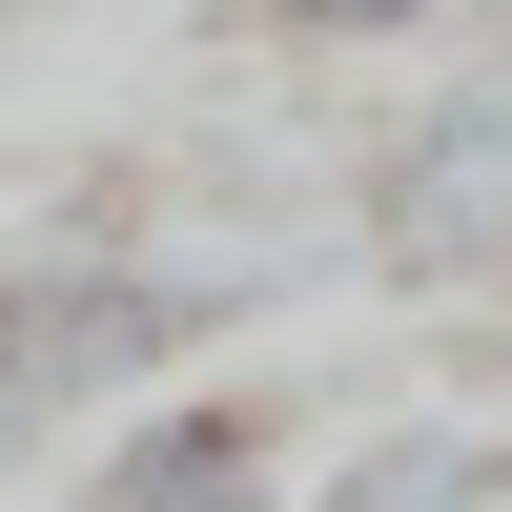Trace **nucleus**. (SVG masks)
<instances>
[{
  "mask_svg": "<svg viewBox=\"0 0 512 512\" xmlns=\"http://www.w3.org/2000/svg\"><path fill=\"white\" fill-rule=\"evenodd\" d=\"M267 287H287L267 246H0V472L185 390Z\"/></svg>",
  "mask_w": 512,
  "mask_h": 512,
  "instance_id": "1",
  "label": "nucleus"
},
{
  "mask_svg": "<svg viewBox=\"0 0 512 512\" xmlns=\"http://www.w3.org/2000/svg\"><path fill=\"white\" fill-rule=\"evenodd\" d=\"M287 512H512V410H390L328 472H287Z\"/></svg>",
  "mask_w": 512,
  "mask_h": 512,
  "instance_id": "4",
  "label": "nucleus"
},
{
  "mask_svg": "<svg viewBox=\"0 0 512 512\" xmlns=\"http://www.w3.org/2000/svg\"><path fill=\"white\" fill-rule=\"evenodd\" d=\"M492 0H267V41H451Z\"/></svg>",
  "mask_w": 512,
  "mask_h": 512,
  "instance_id": "5",
  "label": "nucleus"
},
{
  "mask_svg": "<svg viewBox=\"0 0 512 512\" xmlns=\"http://www.w3.org/2000/svg\"><path fill=\"white\" fill-rule=\"evenodd\" d=\"M349 246L369 287H512V41H451L349 144Z\"/></svg>",
  "mask_w": 512,
  "mask_h": 512,
  "instance_id": "2",
  "label": "nucleus"
},
{
  "mask_svg": "<svg viewBox=\"0 0 512 512\" xmlns=\"http://www.w3.org/2000/svg\"><path fill=\"white\" fill-rule=\"evenodd\" d=\"M62 512H287V410L226 390V369H185V390H144V410L82 431Z\"/></svg>",
  "mask_w": 512,
  "mask_h": 512,
  "instance_id": "3",
  "label": "nucleus"
}]
</instances>
